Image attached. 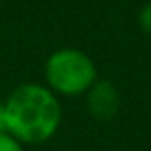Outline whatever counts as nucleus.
I'll return each instance as SVG.
<instances>
[{"label": "nucleus", "instance_id": "nucleus-1", "mask_svg": "<svg viewBox=\"0 0 151 151\" xmlns=\"http://www.w3.org/2000/svg\"><path fill=\"white\" fill-rule=\"evenodd\" d=\"M4 107L8 132L27 145L52 140L61 124V103L58 96L38 82H25L14 88Z\"/></svg>", "mask_w": 151, "mask_h": 151}, {"label": "nucleus", "instance_id": "nucleus-2", "mask_svg": "<svg viewBox=\"0 0 151 151\" xmlns=\"http://www.w3.org/2000/svg\"><path fill=\"white\" fill-rule=\"evenodd\" d=\"M44 78L55 96H82L98 81V69L88 54L77 48H59L46 59Z\"/></svg>", "mask_w": 151, "mask_h": 151}, {"label": "nucleus", "instance_id": "nucleus-3", "mask_svg": "<svg viewBox=\"0 0 151 151\" xmlns=\"http://www.w3.org/2000/svg\"><path fill=\"white\" fill-rule=\"evenodd\" d=\"M86 107L96 121H111L121 109V96L109 81H96L86 92Z\"/></svg>", "mask_w": 151, "mask_h": 151}, {"label": "nucleus", "instance_id": "nucleus-4", "mask_svg": "<svg viewBox=\"0 0 151 151\" xmlns=\"http://www.w3.org/2000/svg\"><path fill=\"white\" fill-rule=\"evenodd\" d=\"M23 145L25 144H21V142H19L17 138H14L10 132L0 134V151H25Z\"/></svg>", "mask_w": 151, "mask_h": 151}, {"label": "nucleus", "instance_id": "nucleus-5", "mask_svg": "<svg viewBox=\"0 0 151 151\" xmlns=\"http://www.w3.org/2000/svg\"><path fill=\"white\" fill-rule=\"evenodd\" d=\"M138 25L144 33L151 35V2H147L138 14Z\"/></svg>", "mask_w": 151, "mask_h": 151}, {"label": "nucleus", "instance_id": "nucleus-6", "mask_svg": "<svg viewBox=\"0 0 151 151\" xmlns=\"http://www.w3.org/2000/svg\"><path fill=\"white\" fill-rule=\"evenodd\" d=\"M8 132V122H6V107L4 101H0V134Z\"/></svg>", "mask_w": 151, "mask_h": 151}]
</instances>
